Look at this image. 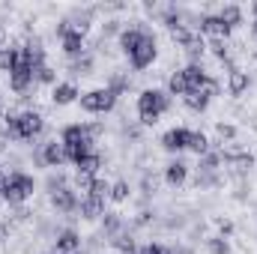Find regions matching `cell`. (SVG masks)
I'll return each mask as SVG.
<instances>
[{"label": "cell", "mask_w": 257, "mask_h": 254, "mask_svg": "<svg viewBox=\"0 0 257 254\" xmlns=\"http://www.w3.org/2000/svg\"><path fill=\"white\" fill-rule=\"evenodd\" d=\"M168 96L162 93V90H144L141 93V99H138V114H141V120L144 123H156L165 111H168Z\"/></svg>", "instance_id": "obj_1"}, {"label": "cell", "mask_w": 257, "mask_h": 254, "mask_svg": "<svg viewBox=\"0 0 257 254\" xmlns=\"http://www.w3.org/2000/svg\"><path fill=\"white\" fill-rule=\"evenodd\" d=\"M42 117L36 114V111H24V114H18V117H9L6 120V129H9V135L12 138H36L39 132H42Z\"/></svg>", "instance_id": "obj_3"}, {"label": "cell", "mask_w": 257, "mask_h": 254, "mask_svg": "<svg viewBox=\"0 0 257 254\" xmlns=\"http://www.w3.org/2000/svg\"><path fill=\"white\" fill-rule=\"evenodd\" d=\"M168 90H171L174 96H186V93H189V87H186V78H183V72L171 75V81H168Z\"/></svg>", "instance_id": "obj_22"}, {"label": "cell", "mask_w": 257, "mask_h": 254, "mask_svg": "<svg viewBox=\"0 0 257 254\" xmlns=\"http://www.w3.org/2000/svg\"><path fill=\"white\" fill-rule=\"evenodd\" d=\"M114 245H117V248H120V251H128V254H135V251H138V248H135V242H132V239H128V242H126V236H117V239H114Z\"/></svg>", "instance_id": "obj_29"}, {"label": "cell", "mask_w": 257, "mask_h": 254, "mask_svg": "<svg viewBox=\"0 0 257 254\" xmlns=\"http://www.w3.org/2000/svg\"><path fill=\"white\" fill-rule=\"evenodd\" d=\"M218 18H221L227 27H236V24H242V9H239V6H224Z\"/></svg>", "instance_id": "obj_20"}, {"label": "cell", "mask_w": 257, "mask_h": 254, "mask_svg": "<svg viewBox=\"0 0 257 254\" xmlns=\"http://www.w3.org/2000/svg\"><path fill=\"white\" fill-rule=\"evenodd\" d=\"M6 236H9V230H6V224H0V242H3Z\"/></svg>", "instance_id": "obj_32"}, {"label": "cell", "mask_w": 257, "mask_h": 254, "mask_svg": "<svg viewBox=\"0 0 257 254\" xmlns=\"http://www.w3.org/2000/svg\"><path fill=\"white\" fill-rule=\"evenodd\" d=\"M39 159L48 165V168H60L66 162V153H63V144H57V141H51V144H45L42 147V153H39Z\"/></svg>", "instance_id": "obj_12"}, {"label": "cell", "mask_w": 257, "mask_h": 254, "mask_svg": "<svg viewBox=\"0 0 257 254\" xmlns=\"http://www.w3.org/2000/svg\"><path fill=\"white\" fill-rule=\"evenodd\" d=\"M111 197H114V200H126L128 197V186L126 183H114V186H111Z\"/></svg>", "instance_id": "obj_25"}, {"label": "cell", "mask_w": 257, "mask_h": 254, "mask_svg": "<svg viewBox=\"0 0 257 254\" xmlns=\"http://www.w3.org/2000/svg\"><path fill=\"white\" fill-rule=\"evenodd\" d=\"M186 177H189V168H186L183 162H174V165H168V171H165V180H168L171 186H183Z\"/></svg>", "instance_id": "obj_17"}, {"label": "cell", "mask_w": 257, "mask_h": 254, "mask_svg": "<svg viewBox=\"0 0 257 254\" xmlns=\"http://www.w3.org/2000/svg\"><path fill=\"white\" fill-rule=\"evenodd\" d=\"M36 81H42V84H48V81H54V72H51L48 66L42 63L39 69H36Z\"/></svg>", "instance_id": "obj_28"}, {"label": "cell", "mask_w": 257, "mask_h": 254, "mask_svg": "<svg viewBox=\"0 0 257 254\" xmlns=\"http://www.w3.org/2000/svg\"><path fill=\"white\" fill-rule=\"evenodd\" d=\"M75 96H78V87H75L72 81H66V84H57V87H54V102H57V105H69V102H75Z\"/></svg>", "instance_id": "obj_18"}, {"label": "cell", "mask_w": 257, "mask_h": 254, "mask_svg": "<svg viewBox=\"0 0 257 254\" xmlns=\"http://www.w3.org/2000/svg\"><path fill=\"white\" fill-rule=\"evenodd\" d=\"M51 203H54L57 209L69 212V209L78 206V194L69 189V186H57V189H51Z\"/></svg>", "instance_id": "obj_9"}, {"label": "cell", "mask_w": 257, "mask_h": 254, "mask_svg": "<svg viewBox=\"0 0 257 254\" xmlns=\"http://www.w3.org/2000/svg\"><path fill=\"white\" fill-rule=\"evenodd\" d=\"M105 227H108V233H117V230H120V218H117V212H105Z\"/></svg>", "instance_id": "obj_26"}, {"label": "cell", "mask_w": 257, "mask_h": 254, "mask_svg": "<svg viewBox=\"0 0 257 254\" xmlns=\"http://www.w3.org/2000/svg\"><path fill=\"white\" fill-rule=\"evenodd\" d=\"M78 206H81V215H84V218H96V215H105V197H96V194H84V200H81Z\"/></svg>", "instance_id": "obj_15"}, {"label": "cell", "mask_w": 257, "mask_h": 254, "mask_svg": "<svg viewBox=\"0 0 257 254\" xmlns=\"http://www.w3.org/2000/svg\"><path fill=\"white\" fill-rule=\"evenodd\" d=\"M135 254H171L165 245H156V242H150V245H144V248H138Z\"/></svg>", "instance_id": "obj_27"}, {"label": "cell", "mask_w": 257, "mask_h": 254, "mask_svg": "<svg viewBox=\"0 0 257 254\" xmlns=\"http://www.w3.org/2000/svg\"><path fill=\"white\" fill-rule=\"evenodd\" d=\"M189 150H194V153H200V156H206L209 153V141H206V135H200V132H194L192 138V147Z\"/></svg>", "instance_id": "obj_23"}, {"label": "cell", "mask_w": 257, "mask_h": 254, "mask_svg": "<svg viewBox=\"0 0 257 254\" xmlns=\"http://www.w3.org/2000/svg\"><path fill=\"white\" fill-rule=\"evenodd\" d=\"M209 251H212V254H227V251H230V245H227L221 236H215V239H209Z\"/></svg>", "instance_id": "obj_24"}, {"label": "cell", "mask_w": 257, "mask_h": 254, "mask_svg": "<svg viewBox=\"0 0 257 254\" xmlns=\"http://www.w3.org/2000/svg\"><path fill=\"white\" fill-rule=\"evenodd\" d=\"M3 180H6V177H3V168H0V186H3Z\"/></svg>", "instance_id": "obj_33"}, {"label": "cell", "mask_w": 257, "mask_h": 254, "mask_svg": "<svg viewBox=\"0 0 257 254\" xmlns=\"http://www.w3.org/2000/svg\"><path fill=\"white\" fill-rule=\"evenodd\" d=\"M60 36H63L66 54L78 57V54L84 51V39H81V33H78V30H72V27H69V21H63V24H60Z\"/></svg>", "instance_id": "obj_8"}, {"label": "cell", "mask_w": 257, "mask_h": 254, "mask_svg": "<svg viewBox=\"0 0 257 254\" xmlns=\"http://www.w3.org/2000/svg\"><path fill=\"white\" fill-rule=\"evenodd\" d=\"M183 78H186V87H189V90H200V87H209V84H212V81L206 78V72L197 63L186 66V69H183Z\"/></svg>", "instance_id": "obj_13"}, {"label": "cell", "mask_w": 257, "mask_h": 254, "mask_svg": "<svg viewBox=\"0 0 257 254\" xmlns=\"http://www.w3.org/2000/svg\"><path fill=\"white\" fill-rule=\"evenodd\" d=\"M209 48H212V51H215L221 60L227 57V48H224V42H221V39H212V42H209Z\"/></svg>", "instance_id": "obj_30"}, {"label": "cell", "mask_w": 257, "mask_h": 254, "mask_svg": "<svg viewBox=\"0 0 257 254\" xmlns=\"http://www.w3.org/2000/svg\"><path fill=\"white\" fill-rule=\"evenodd\" d=\"M33 81H36V69L27 63V60H18V66L9 72V84H12V90H18V93H24Z\"/></svg>", "instance_id": "obj_5"}, {"label": "cell", "mask_w": 257, "mask_h": 254, "mask_svg": "<svg viewBox=\"0 0 257 254\" xmlns=\"http://www.w3.org/2000/svg\"><path fill=\"white\" fill-rule=\"evenodd\" d=\"M18 60H21V51H18V48H9V45L0 48V69H3V72H12V69L18 66Z\"/></svg>", "instance_id": "obj_19"}, {"label": "cell", "mask_w": 257, "mask_h": 254, "mask_svg": "<svg viewBox=\"0 0 257 254\" xmlns=\"http://www.w3.org/2000/svg\"><path fill=\"white\" fill-rule=\"evenodd\" d=\"M200 33H209V36L221 39V36H227V33H230V27H227L218 15H203V18H200Z\"/></svg>", "instance_id": "obj_14"}, {"label": "cell", "mask_w": 257, "mask_h": 254, "mask_svg": "<svg viewBox=\"0 0 257 254\" xmlns=\"http://www.w3.org/2000/svg\"><path fill=\"white\" fill-rule=\"evenodd\" d=\"M0 194H3L6 203H21V200H27L33 194V180L27 174H18L15 171V174H9V180H3Z\"/></svg>", "instance_id": "obj_2"}, {"label": "cell", "mask_w": 257, "mask_h": 254, "mask_svg": "<svg viewBox=\"0 0 257 254\" xmlns=\"http://www.w3.org/2000/svg\"><path fill=\"white\" fill-rule=\"evenodd\" d=\"M128 60L138 66V69H147V66L156 60V39H153V36H147V42H144V45H141Z\"/></svg>", "instance_id": "obj_10"}, {"label": "cell", "mask_w": 257, "mask_h": 254, "mask_svg": "<svg viewBox=\"0 0 257 254\" xmlns=\"http://www.w3.org/2000/svg\"><path fill=\"white\" fill-rule=\"evenodd\" d=\"M192 138H194L192 129H171V132L162 135V147L165 150H186V147H192Z\"/></svg>", "instance_id": "obj_6"}, {"label": "cell", "mask_w": 257, "mask_h": 254, "mask_svg": "<svg viewBox=\"0 0 257 254\" xmlns=\"http://www.w3.org/2000/svg\"><path fill=\"white\" fill-rule=\"evenodd\" d=\"M215 90H218V87H215V81H212L209 87H200V90H189V93H186L183 99H186V105H189L192 111H203V108L209 105V99L215 96Z\"/></svg>", "instance_id": "obj_7"}, {"label": "cell", "mask_w": 257, "mask_h": 254, "mask_svg": "<svg viewBox=\"0 0 257 254\" xmlns=\"http://www.w3.org/2000/svg\"><path fill=\"white\" fill-rule=\"evenodd\" d=\"M218 135H221V138H233L236 132H233V126H218Z\"/></svg>", "instance_id": "obj_31"}, {"label": "cell", "mask_w": 257, "mask_h": 254, "mask_svg": "<svg viewBox=\"0 0 257 254\" xmlns=\"http://www.w3.org/2000/svg\"><path fill=\"white\" fill-rule=\"evenodd\" d=\"M144 42H147V33L138 30V27H132V30H123V33H120V45H123V51H126L128 57H132Z\"/></svg>", "instance_id": "obj_11"}, {"label": "cell", "mask_w": 257, "mask_h": 254, "mask_svg": "<svg viewBox=\"0 0 257 254\" xmlns=\"http://www.w3.org/2000/svg\"><path fill=\"white\" fill-rule=\"evenodd\" d=\"M81 245V236L75 230H63L57 236V254H75V248Z\"/></svg>", "instance_id": "obj_16"}, {"label": "cell", "mask_w": 257, "mask_h": 254, "mask_svg": "<svg viewBox=\"0 0 257 254\" xmlns=\"http://www.w3.org/2000/svg\"><path fill=\"white\" fill-rule=\"evenodd\" d=\"M117 105V93L111 87H102V90H90L81 96V108L90 111V114H105Z\"/></svg>", "instance_id": "obj_4"}, {"label": "cell", "mask_w": 257, "mask_h": 254, "mask_svg": "<svg viewBox=\"0 0 257 254\" xmlns=\"http://www.w3.org/2000/svg\"><path fill=\"white\" fill-rule=\"evenodd\" d=\"M245 87H248V75H245V72H239V69H233V72H230V93H233V96H239Z\"/></svg>", "instance_id": "obj_21"}, {"label": "cell", "mask_w": 257, "mask_h": 254, "mask_svg": "<svg viewBox=\"0 0 257 254\" xmlns=\"http://www.w3.org/2000/svg\"><path fill=\"white\" fill-rule=\"evenodd\" d=\"M0 114H3V105H0Z\"/></svg>", "instance_id": "obj_34"}]
</instances>
